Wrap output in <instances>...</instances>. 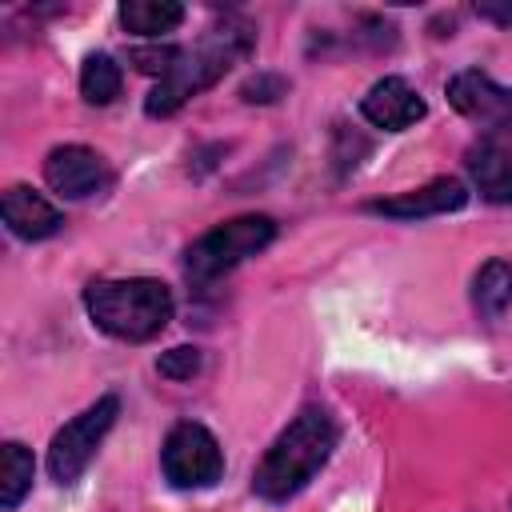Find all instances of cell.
I'll use <instances>...</instances> for the list:
<instances>
[{
	"label": "cell",
	"mask_w": 512,
	"mask_h": 512,
	"mask_svg": "<svg viewBox=\"0 0 512 512\" xmlns=\"http://www.w3.org/2000/svg\"><path fill=\"white\" fill-rule=\"evenodd\" d=\"M44 180L64 200H88L112 184V168L88 144H60L44 156Z\"/></svg>",
	"instance_id": "obj_8"
},
{
	"label": "cell",
	"mask_w": 512,
	"mask_h": 512,
	"mask_svg": "<svg viewBox=\"0 0 512 512\" xmlns=\"http://www.w3.org/2000/svg\"><path fill=\"white\" fill-rule=\"evenodd\" d=\"M0 508L4 512H12V508H20V500L32 492V476H36V460H32V452L24 448V444H16V440H8L4 448H0Z\"/></svg>",
	"instance_id": "obj_15"
},
{
	"label": "cell",
	"mask_w": 512,
	"mask_h": 512,
	"mask_svg": "<svg viewBox=\"0 0 512 512\" xmlns=\"http://www.w3.org/2000/svg\"><path fill=\"white\" fill-rule=\"evenodd\" d=\"M84 308L104 336L124 344H144L168 328L176 300L164 280L128 276V280H92L84 288Z\"/></svg>",
	"instance_id": "obj_3"
},
{
	"label": "cell",
	"mask_w": 512,
	"mask_h": 512,
	"mask_svg": "<svg viewBox=\"0 0 512 512\" xmlns=\"http://www.w3.org/2000/svg\"><path fill=\"white\" fill-rule=\"evenodd\" d=\"M332 448H336V420L316 404L300 408L288 420V428L264 448L252 472V492L268 504H284L300 496L316 480V472L328 464Z\"/></svg>",
	"instance_id": "obj_1"
},
{
	"label": "cell",
	"mask_w": 512,
	"mask_h": 512,
	"mask_svg": "<svg viewBox=\"0 0 512 512\" xmlns=\"http://www.w3.org/2000/svg\"><path fill=\"white\" fill-rule=\"evenodd\" d=\"M120 24L132 36H164V32H176L184 24V4H176V0H124Z\"/></svg>",
	"instance_id": "obj_14"
},
{
	"label": "cell",
	"mask_w": 512,
	"mask_h": 512,
	"mask_svg": "<svg viewBox=\"0 0 512 512\" xmlns=\"http://www.w3.org/2000/svg\"><path fill=\"white\" fill-rule=\"evenodd\" d=\"M448 104L484 132V140H508L512 136V88L496 84L488 72L480 68H464L456 76H448L444 84Z\"/></svg>",
	"instance_id": "obj_7"
},
{
	"label": "cell",
	"mask_w": 512,
	"mask_h": 512,
	"mask_svg": "<svg viewBox=\"0 0 512 512\" xmlns=\"http://www.w3.org/2000/svg\"><path fill=\"white\" fill-rule=\"evenodd\" d=\"M200 368H204V352L192 344H176V348L160 352V360H156V372L164 380H192V376H200Z\"/></svg>",
	"instance_id": "obj_17"
},
{
	"label": "cell",
	"mask_w": 512,
	"mask_h": 512,
	"mask_svg": "<svg viewBox=\"0 0 512 512\" xmlns=\"http://www.w3.org/2000/svg\"><path fill=\"white\" fill-rule=\"evenodd\" d=\"M256 32L244 20H224L216 28H208L192 48H176L168 72L152 84L144 112L148 116H172L180 112L192 96H200L204 88H212L236 60H244L252 52Z\"/></svg>",
	"instance_id": "obj_2"
},
{
	"label": "cell",
	"mask_w": 512,
	"mask_h": 512,
	"mask_svg": "<svg viewBox=\"0 0 512 512\" xmlns=\"http://www.w3.org/2000/svg\"><path fill=\"white\" fill-rule=\"evenodd\" d=\"M276 240V220L264 212H248V216H232L216 228H208L200 240L188 244L184 252V272L192 284H212L224 272H232L236 264H244L248 256L264 252Z\"/></svg>",
	"instance_id": "obj_4"
},
{
	"label": "cell",
	"mask_w": 512,
	"mask_h": 512,
	"mask_svg": "<svg viewBox=\"0 0 512 512\" xmlns=\"http://www.w3.org/2000/svg\"><path fill=\"white\" fill-rule=\"evenodd\" d=\"M508 304H512V264L496 256L480 264V272L472 276V308L480 312V320H500Z\"/></svg>",
	"instance_id": "obj_13"
},
{
	"label": "cell",
	"mask_w": 512,
	"mask_h": 512,
	"mask_svg": "<svg viewBox=\"0 0 512 512\" xmlns=\"http://www.w3.org/2000/svg\"><path fill=\"white\" fill-rule=\"evenodd\" d=\"M116 416H120V396L108 392L96 404H88L80 416H72L64 428H56V436L48 444V472H52L56 484H76L84 476V468L92 464L96 448L112 432Z\"/></svg>",
	"instance_id": "obj_5"
},
{
	"label": "cell",
	"mask_w": 512,
	"mask_h": 512,
	"mask_svg": "<svg viewBox=\"0 0 512 512\" xmlns=\"http://www.w3.org/2000/svg\"><path fill=\"white\" fill-rule=\"evenodd\" d=\"M160 468L164 480L180 492H196V488H212L224 476V452L220 440L196 424V420H180L168 428L164 448H160Z\"/></svg>",
	"instance_id": "obj_6"
},
{
	"label": "cell",
	"mask_w": 512,
	"mask_h": 512,
	"mask_svg": "<svg viewBox=\"0 0 512 512\" xmlns=\"http://www.w3.org/2000/svg\"><path fill=\"white\" fill-rule=\"evenodd\" d=\"M284 92H288V80L276 76V72H260V76H252V80L240 88V96H244L248 104H272V100H280Z\"/></svg>",
	"instance_id": "obj_18"
},
{
	"label": "cell",
	"mask_w": 512,
	"mask_h": 512,
	"mask_svg": "<svg viewBox=\"0 0 512 512\" xmlns=\"http://www.w3.org/2000/svg\"><path fill=\"white\" fill-rule=\"evenodd\" d=\"M120 88H124L120 64H116L108 52H92V56L84 60V68H80V96H84L88 104L104 108V104H112V100L120 96Z\"/></svg>",
	"instance_id": "obj_16"
},
{
	"label": "cell",
	"mask_w": 512,
	"mask_h": 512,
	"mask_svg": "<svg viewBox=\"0 0 512 512\" xmlns=\"http://www.w3.org/2000/svg\"><path fill=\"white\" fill-rule=\"evenodd\" d=\"M476 16H484V20H492V24H504V28H512V4H476Z\"/></svg>",
	"instance_id": "obj_19"
},
{
	"label": "cell",
	"mask_w": 512,
	"mask_h": 512,
	"mask_svg": "<svg viewBox=\"0 0 512 512\" xmlns=\"http://www.w3.org/2000/svg\"><path fill=\"white\" fill-rule=\"evenodd\" d=\"M0 216H4L8 232L20 240H48L64 228V212L28 184H12L0 196Z\"/></svg>",
	"instance_id": "obj_11"
},
{
	"label": "cell",
	"mask_w": 512,
	"mask_h": 512,
	"mask_svg": "<svg viewBox=\"0 0 512 512\" xmlns=\"http://www.w3.org/2000/svg\"><path fill=\"white\" fill-rule=\"evenodd\" d=\"M424 96L404 80V76H380L364 96H360V116L372 128L384 132H404L416 120H424Z\"/></svg>",
	"instance_id": "obj_9"
},
{
	"label": "cell",
	"mask_w": 512,
	"mask_h": 512,
	"mask_svg": "<svg viewBox=\"0 0 512 512\" xmlns=\"http://www.w3.org/2000/svg\"><path fill=\"white\" fill-rule=\"evenodd\" d=\"M464 168L488 204H512V140H480L468 148Z\"/></svg>",
	"instance_id": "obj_12"
},
{
	"label": "cell",
	"mask_w": 512,
	"mask_h": 512,
	"mask_svg": "<svg viewBox=\"0 0 512 512\" xmlns=\"http://www.w3.org/2000/svg\"><path fill=\"white\" fill-rule=\"evenodd\" d=\"M468 204V188L456 176H436L424 188L388 196V200H372L368 212L388 216V220H428V216H444V212H460Z\"/></svg>",
	"instance_id": "obj_10"
}]
</instances>
